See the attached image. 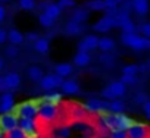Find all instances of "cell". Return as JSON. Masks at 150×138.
I'll return each instance as SVG.
<instances>
[{
	"mask_svg": "<svg viewBox=\"0 0 150 138\" xmlns=\"http://www.w3.org/2000/svg\"><path fill=\"white\" fill-rule=\"evenodd\" d=\"M102 120L105 126L110 129L112 132L127 131L134 123V120L124 113H102Z\"/></svg>",
	"mask_w": 150,
	"mask_h": 138,
	"instance_id": "obj_1",
	"label": "cell"
},
{
	"mask_svg": "<svg viewBox=\"0 0 150 138\" xmlns=\"http://www.w3.org/2000/svg\"><path fill=\"white\" fill-rule=\"evenodd\" d=\"M121 41H122L124 46L131 47L135 51H141V50L150 49V40L143 37V35H138L135 32L134 34H121Z\"/></svg>",
	"mask_w": 150,
	"mask_h": 138,
	"instance_id": "obj_2",
	"label": "cell"
},
{
	"mask_svg": "<svg viewBox=\"0 0 150 138\" xmlns=\"http://www.w3.org/2000/svg\"><path fill=\"white\" fill-rule=\"evenodd\" d=\"M125 93H127V85H124L121 81H113L106 88H103L100 91V96L103 97V100H110L112 101V100H118Z\"/></svg>",
	"mask_w": 150,
	"mask_h": 138,
	"instance_id": "obj_3",
	"label": "cell"
},
{
	"mask_svg": "<svg viewBox=\"0 0 150 138\" xmlns=\"http://www.w3.org/2000/svg\"><path fill=\"white\" fill-rule=\"evenodd\" d=\"M57 106H53V104H49V103H44V101H40L38 103V119L44 123H50L53 122L56 118H57Z\"/></svg>",
	"mask_w": 150,
	"mask_h": 138,
	"instance_id": "obj_4",
	"label": "cell"
},
{
	"mask_svg": "<svg viewBox=\"0 0 150 138\" xmlns=\"http://www.w3.org/2000/svg\"><path fill=\"white\" fill-rule=\"evenodd\" d=\"M19 118H25V119H35L38 116V103L37 101H25L21 103L16 107L15 112Z\"/></svg>",
	"mask_w": 150,
	"mask_h": 138,
	"instance_id": "obj_5",
	"label": "cell"
},
{
	"mask_svg": "<svg viewBox=\"0 0 150 138\" xmlns=\"http://www.w3.org/2000/svg\"><path fill=\"white\" fill-rule=\"evenodd\" d=\"M18 123H19V116L13 112L5 113V115L0 116V131H2L3 134H8V132L16 129Z\"/></svg>",
	"mask_w": 150,
	"mask_h": 138,
	"instance_id": "obj_6",
	"label": "cell"
},
{
	"mask_svg": "<svg viewBox=\"0 0 150 138\" xmlns=\"http://www.w3.org/2000/svg\"><path fill=\"white\" fill-rule=\"evenodd\" d=\"M84 109L88 113H105L109 110V101L102 100V99H90L84 103Z\"/></svg>",
	"mask_w": 150,
	"mask_h": 138,
	"instance_id": "obj_7",
	"label": "cell"
},
{
	"mask_svg": "<svg viewBox=\"0 0 150 138\" xmlns=\"http://www.w3.org/2000/svg\"><path fill=\"white\" fill-rule=\"evenodd\" d=\"M18 128H19L21 131L25 132L27 138H38V132H37V119L19 118Z\"/></svg>",
	"mask_w": 150,
	"mask_h": 138,
	"instance_id": "obj_8",
	"label": "cell"
},
{
	"mask_svg": "<svg viewBox=\"0 0 150 138\" xmlns=\"http://www.w3.org/2000/svg\"><path fill=\"white\" fill-rule=\"evenodd\" d=\"M63 78L56 75V74H49V75H44L43 80L40 81V88L44 90V91H52L54 90L56 87H60L63 84Z\"/></svg>",
	"mask_w": 150,
	"mask_h": 138,
	"instance_id": "obj_9",
	"label": "cell"
},
{
	"mask_svg": "<svg viewBox=\"0 0 150 138\" xmlns=\"http://www.w3.org/2000/svg\"><path fill=\"white\" fill-rule=\"evenodd\" d=\"M128 138H150V128L144 123L134 122L128 129H127Z\"/></svg>",
	"mask_w": 150,
	"mask_h": 138,
	"instance_id": "obj_10",
	"label": "cell"
},
{
	"mask_svg": "<svg viewBox=\"0 0 150 138\" xmlns=\"http://www.w3.org/2000/svg\"><path fill=\"white\" fill-rule=\"evenodd\" d=\"M118 27V22L115 19V16H109V15H105L103 18H100L97 22H94L93 25V30L96 32H108L110 31L112 28Z\"/></svg>",
	"mask_w": 150,
	"mask_h": 138,
	"instance_id": "obj_11",
	"label": "cell"
},
{
	"mask_svg": "<svg viewBox=\"0 0 150 138\" xmlns=\"http://www.w3.org/2000/svg\"><path fill=\"white\" fill-rule=\"evenodd\" d=\"M15 109V97L11 91L3 93L0 96V113L5 115V113H11Z\"/></svg>",
	"mask_w": 150,
	"mask_h": 138,
	"instance_id": "obj_12",
	"label": "cell"
},
{
	"mask_svg": "<svg viewBox=\"0 0 150 138\" xmlns=\"http://www.w3.org/2000/svg\"><path fill=\"white\" fill-rule=\"evenodd\" d=\"M131 5H132V11L137 15L144 16L149 13V9H150L149 0H131Z\"/></svg>",
	"mask_w": 150,
	"mask_h": 138,
	"instance_id": "obj_13",
	"label": "cell"
},
{
	"mask_svg": "<svg viewBox=\"0 0 150 138\" xmlns=\"http://www.w3.org/2000/svg\"><path fill=\"white\" fill-rule=\"evenodd\" d=\"M60 90L63 94H77L80 91V85L75 80H65L60 85Z\"/></svg>",
	"mask_w": 150,
	"mask_h": 138,
	"instance_id": "obj_14",
	"label": "cell"
},
{
	"mask_svg": "<svg viewBox=\"0 0 150 138\" xmlns=\"http://www.w3.org/2000/svg\"><path fill=\"white\" fill-rule=\"evenodd\" d=\"M8 41L12 44V46H19L25 41V35L19 31V30H15L12 28L11 31H8Z\"/></svg>",
	"mask_w": 150,
	"mask_h": 138,
	"instance_id": "obj_15",
	"label": "cell"
},
{
	"mask_svg": "<svg viewBox=\"0 0 150 138\" xmlns=\"http://www.w3.org/2000/svg\"><path fill=\"white\" fill-rule=\"evenodd\" d=\"M5 81H6V85L11 90H16L19 85H21V77L18 72H9L5 75Z\"/></svg>",
	"mask_w": 150,
	"mask_h": 138,
	"instance_id": "obj_16",
	"label": "cell"
},
{
	"mask_svg": "<svg viewBox=\"0 0 150 138\" xmlns=\"http://www.w3.org/2000/svg\"><path fill=\"white\" fill-rule=\"evenodd\" d=\"M102 53H112L115 49V41L110 37H100L99 38V47Z\"/></svg>",
	"mask_w": 150,
	"mask_h": 138,
	"instance_id": "obj_17",
	"label": "cell"
},
{
	"mask_svg": "<svg viewBox=\"0 0 150 138\" xmlns=\"http://www.w3.org/2000/svg\"><path fill=\"white\" fill-rule=\"evenodd\" d=\"M27 75H28V78H30L33 82H40V81L43 80V77H44L43 69H41L40 66H35V65H33V66H30V68L27 69Z\"/></svg>",
	"mask_w": 150,
	"mask_h": 138,
	"instance_id": "obj_18",
	"label": "cell"
},
{
	"mask_svg": "<svg viewBox=\"0 0 150 138\" xmlns=\"http://www.w3.org/2000/svg\"><path fill=\"white\" fill-rule=\"evenodd\" d=\"M72 72H74V68L71 63H59L54 66V74L62 78H68Z\"/></svg>",
	"mask_w": 150,
	"mask_h": 138,
	"instance_id": "obj_19",
	"label": "cell"
},
{
	"mask_svg": "<svg viewBox=\"0 0 150 138\" xmlns=\"http://www.w3.org/2000/svg\"><path fill=\"white\" fill-rule=\"evenodd\" d=\"M72 60H74V65L75 66L84 68V66H87L91 62V56H90V53H80V51H77V54L74 56Z\"/></svg>",
	"mask_w": 150,
	"mask_h": 138,
	"instance_id": "obj_20",
	"label": "cell"
},
{
	"mask_svg": "<svg viewBox=\"0 0 150 138\" xmlns=\"http://www.w3.org/2000/svg\"><path fill=\"white\" fill-rule=\"evenodd\" d=\"M34 50H35L38 54H47V53L50 51V43H49V40L40 37V38L34 43Z\"/></svg>",
	"mask_w": 150,
	"mask_h": 138,
	"instance_id": "obj_21",
	"label": "cell"
},
{
	"mask_svg": "<svg viewBox=\"0 0 150 138\" xmlns=\"http://www.w3.org/2000/svg\"><path fill=\"white\" fill-rule=\"evenodd\" d=\"M83 30L84 28H83L81 24H77V22H74V21H69L65 25V32L68 35H80L83 32Z\"/></svg>",
	"mask_w": 150,
	"mask_h": 138,
	"instance_id": "obj_22",
	"label": "cell"
},
{
	"mask_svg": "<svg viewBox=\"0 0 150 138\" xmlns=\"http://www.w3.org/2000/svg\"><path fill=\"white\" fill-rule=\"evenodd\" d=\"M81 41L84 43V46L87 47V50H88V51L96 50V49L99 47V37H97V35H94V34H88V35H86Z\"/></svg>",
	"mask_w": 150,
	"mask_h": 138,
	"instance_id": "obj_23",
	"label": "cell"
},
{
	"mask_svg": "<svg viewBox=\"0 0 150 138\" xmlns=\"http://www.w3.org/2000/svg\"><path fill=\"white\" fill-rule=\"evenodd\" d=\"M87 19H88V11L87 9H77V11L72 13V18H71V21L77 22V24H81V25Z\"/></svg>",
	"mask_w": 150,
	"mask_h": 138,
	"instance_id": "obj_24",
	"label": "cell"
},
{
	"mask_svg": "<svg viewBox=\"0 0 150 138\" xmlns=\"http://www.w3.org/2000/svg\"><path fill=\"white\" fill-rule=\"evenodd\" d=\"M87 110L84 109V106H75V107H72V110H71V116H72V119H75V120H84L86 118H87Z\"/></svg>",
	"mask_w": 150,
	"mask_h": 138,
	"instance_id": "obj_25",
	"label": "cell"
},
{
	"mask_svg": "<svg viewBox=\"0 0 150 138\" xmlns=\"http://www.w3.org/2000/svg\"><path fill=\"white\" fill-rule=\"evenodd\" d=\"M44 13L49 15L52 19H57V18L60 16V13H62V9L57 6V3H50V5L44 9Z\"/></svg>",
	"mask_w": 150,
	"mask_h": 138,
	"instance_id": "obj_26",
	"label": "cell"
},
{
	"mask_svg": "<svg viewBox=\"0 0 150 138\" xmlns=\"http://www.w3.org/2000/svg\"><path fill=\"white\" fill-rule=\"evenodd\" d=\"M86 6H87V9L96 11V12L106 11V2H105V0H90V2H87Z\"/></svg>",
	"mask_w": 150,
	"mask_h": 138,
	"instance_id": "obj_27",
	"label": "cell"
},
{
	"mask_svg": "<svg viewBox=\"0 0 150 138\" xmlns=\"http://www.w3.org/2000/svg\"><path fill=\"white\" fill-rule=\"evenodd\" d=\"M121 30H122V34H134L135 32V24L131 21V19H127V21H122V22H119V25H118Z\"/></svg>",
	"mask_w": 150,
	"mask_h": 138,
	"instance_id": "obj_28",
	"label": "cell"
},
{
	"mask_svg": "<svg viewBox=\"0 0 150 138\" xmlns=\"http://www.w3.org/2000/svg\"><path fill=\"white\" fill-rule=\"evenodd\" d=\"M125 109V103L122 100H112L109 101V112L110 113H122Z\"/></svg>",
	"mask_w": 150,
	"mask_h": 138,
	"instance_id": "obj_29",
	"label": "cell"
},
{
	"mask_svg": "<svg viewBox=\"0 0 150 138\" xmlns=\"http://www.w3.org/2000/svg\"><path fill=\"white\" fill-rule=\"evenodd\" d=\"M60 100H62V94H60V93H50V94H47L41 101L49 103V104H53V106H57V104L60 103Z\"/></svg>",
	"mask_w": 150,
	"mask_h": 138,
	"instance_id": "obj_30",
	"label": "cell"
},
{
	"mask_svg": "<svg viewBox=\"0 0 150 138\" xmlns=\"http://www.w3.org/2000/svg\"><path fill=\"white\" fill-rule=\"evenodd\" d=\"M38 24L43 27V28H52L53 24H54V19H52L49 15H46L44 12H41L38 15Z\"/></svg>",
	"mask_w": 150,
	"mask_h": 138,
	"instance_id": "obj_31",
	"label": "cell"
},
{
	"mask_svg": "<svg viewBox=\"0 0 150 138\" xmlns=\"http://www.w3.org/2000/svg\"><path fill=\"white\" fill-rule=\"evenodd\" d=\"M18 6L22 11H34L37 3H35V0H18Z\"/></svg>",
	"mask_w": 150,
	"mask_h": 138,
	"instance_id": "obj_32",
	"label": "cell"
},
{
	"mask_svg": "<svg viewBox=\"0 0 150 138\" xmlns=\"http://www.w3.org/2000/svg\"><path fill=\"white\" fill-rule=\"evenodd\" d=\"M140 72V66L132 63V65H125L122 68V74L124 75H137Z\"/></svg>",
	"mask_w": 150,
	"mask_h": 138,
	"instance_id": "obj_33",
	"label": "cell"
},
{
	"mask_svg": "<svg viewBox=\"0 0 150 138\" xmlns=\"http://www.w3.org/2000/svg\"><path fill=\"white\" fill-rule=\"evenodd\" d=\"M124 85H135L138 82V77L137 75H121V80H119Z\"/></svg>",
	"mask_w": 150,
	"mask_h": 138,
	"instance_id": "obj_34",
	"label": "cell"
},
{
	"mask_svg": "<svg viewBox=\"0 0 150 138\" xmlns=\"http://www.w3.org/2000/svg\"><path fill=\"white\" fill-rule=\"evenodd\" d=\"M146 101H149V96H147L146 93H143V91H138V93H135V96H134V103H135V104H140V106H143Z\"/></svg>",
	"mask_w": 150,
	"mask_h": 138,
	"instance_id": "obj_35",
	"label": "cell"
},
{
	"mask_svg": "<svg viewBox=\"0 0 150 138\" xmlns=\"http://www.w3.org/2000/svg\"><path fill=\"white\" fill-rule=\"evenodd\" d=\"M5 138H27V135H25L24 131H21L19 128H16V129L5 134Z\"/></svg>",
	"mask_w": 150,
	"mask_h": 138,
	"instance_id": "obj_36",
	"label": "cell"
},
{
	"mask_svg": "<svg viewBox=\"0 0 150 138\" xmlns=\"http://www.w3.org/2000/svg\"><path fill=\"white\" fill-rule=\"evenodd\" d=\"M5 53H6L8 57H16V56L19 54V49H18V46H12V44H11V46L6 47Z\"/></svg>",
	"mask_w": 150,
	"mask_h": 138,
	"instance_id": "obj_37",
	"label": "cell"
},
{
	"mask_svg": "<svg viewBox=\"0 0 150 138\" xmlns=\"http://www.w3.org/2000/svg\"><path fill=\"white\" fill-rule=\"evenodd\" d=\"M57 137L59 138H69L71 137V128L69 126H62L57 129Z\"/></svg>",
	"mask_w": 150,
	"mask_h": 138,
	"instance_id": "obj_38",
	"label": "cell"
},
{
	"mask_svg": "<svg viewBox=\"0 0 150 138\" xmlns=\"http://www.w3.org/2000/svg\"><path fill=\"white\" fill-rule=\"evenodd\" d=\"M99 60H100L103 65H110L112 60H113V56H112L110 53H102V54L99 56Z\"/></svg>",
	"mask_w": 150,
	"mask_h": 138,
	"instance_id": "obj_39",
	"label": "cell"
},
{
	"mask_svg": "<svg viewBox=\"0 0 150 138\" xmlns=\"http://www.w3.org/2000/svg\"><path fill=\"white\" fill-rule=\"evenodd\" d=\"M57 6H59L60 9L72 8V6H75V0H59V2H57Z\"/></svg>",
	"mask_w": 150,
	"mask_h": 138,
	"instance_id": "obj_40",
	"label": "cell"
},
{
	"mask_svg": "<svg viewBox=\"0 0 150 138\" xmlns=\"http://www.w3.org/2000/svg\"><path fill=\"white\" fill-rule=\"evenodd\" d=\"M140 31H141L143 37H146V38H149V40H150V22H144V24L141 25Z\"/></svg>",
	"mask_w": 150,
	"mask_h": 138,
	"instance_id": "obj_41",
	"label": "cell"
},
{
	"mask_svg": "<svg viewBox=\"0 0 150 138\" xmlns=\"http://www.w3.org/2000/svg\"><path fill=\"white\" fill-rule=\"evenodd\" d=\"M24 35H25V40L30 41V43H35V41L40 38V35H38L37 32H33V31H30V32H27V34H24Z\"/></svg>",
	"mask_w": 150,
	"mask_h": 138,
	"instance_id": "obj_42",
	"label": "cell"
},
{
	"mask_svg": "<svg viewBox=\"0 0 150 138\" xmlns=\"http://www.w3.org/2000/svg\"><path fill=\"white\" fill-rule=\"evenodd\" d=\"M109 138H128L127 131H116V132H110Z\"/></svg>",
	"mask_w": 150,
	"mask_h": 138,
	"instance_id": "obj_43",
	"label": "cell"
},
{
	"mask_svg": "<svg viewBox=\"0 0 150 138\" xmlns=\"http://www.w3.org/2000/svg\"><path fill=\"white\" fill-rule=\"evenodd\" d=\"M8 41V31L0 28V44H5Z\"/></svg>",
	"mask_w": 150,
	"mask_h": 138,
	"instance_id": "obj_44",
	"label": "cell"
},
{
	"mask_svg": "<svg viewBox=\"0 0 150 138\" xmlns=\"http://www.w3.org/2000/svg\"><path fill=\"white\" fill-rule=\"evenodd\" d=\"M0 91H2V94L9 91V88L6 85V81H5V77H0Z\"/></svg>",
	"mask_w": 150,
	"mask_h": 138,
	"instance_id": "obj_45",
	"label": "cell"
},
{
	"mask_svg": "<svg viewBox=\"0 0 150 138\" xmlns=\"http://www.w3.org/2000/svg\"><path fill=\"white\" fill-rule=\"evenodd\" d=\"M143 112H144L146 116H150V100L146 101V103L143 104Z\"/></svg>",
	"mask_w": 150,
	"mask_h": 138,
	"instance_id": "obj_46",
	"label": "cell"
},
{
	"mask_svg": "<svg viewBox=\"0 0 150 138\" xmlns=\"http://www.w3.org/2000/svg\"><path fill=\"white\" fill-rule=\"evenodd\" d=\"M5 18H6V9L3 5H0V24L5 21Z\"/></svg>",
	"mask_w": 150,
	"mask_h": 138,
	"instance_id": "obj_47",
	"label": "cell"
},
{
	"mask_svg": "<svg viewBox=\"0 0 150 138\" xmlns=\"http://www.w3.org/2000/svg\"><path fill=\"white\" fill-rule=\"evenodd\" d=\"M3 66H5V62H3V59H2V57H0V72H2Z\"/></svg>",
	"mask_w": 150,
	"mask_h": 138,
	"instance_id": "obj_48",
	"label": "cell"
},
{
	"mask_svg": "<svg viewBox=\"0 0 150 138\" xmlns=\"http://www.w3.org/2000/svg\"><path fill=\"white\" fill-rule=\"evenodd\" d=\"M2 3H9V2H12V0H0Z\"/></svg>",
	"mask_w": 150,
	"mask_h": 138,
	"instance_id": "obj_49",
	"label": "cell"
},
{
	"mask_svg": "<svg viewBox=\"0 0 150 138\" xmlns=\"http://www.w3.org/2000/svg\"><path fill=\"white\" fill-rule=\"evenodd\" d=\"M3 137H5V134H3L2 131H0V138H3Z\"/></svg>",
	"mask_w": 150,
	"mask_h": 138,
	"instance_id": "obj_50",
	"label": "cell"
},
{
	"mask_svg": "<svg viewBox=\"0 0 150 138\" xmlns=\"http://www.w3.org/2000/svg\"><path fill=\"white\" fill-rule=\"evenodd\" d=\"M106 2H119V0H106Z\"/></svg>",
	"mask_w": 150,
	"mask_h": 138,
	"instance_id": "obj_51",
	"label": "cell"
},
{
	"mask_svg": "<svg viewBox=\"0 0 150 138\" xmlns=\"http://www.w3.org/2000/svg\"><path fill=\"white\" fill-rule=\"evenodd\" d=\"M147 68H150V60H149V63H147Z\"/></svg>",
	"mask_w": 150,
	"mask_h": 138,
	"instance_id": "obj_52",
	"label": "cell"
}]
</instances>
